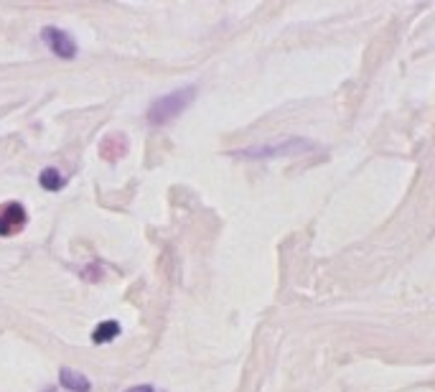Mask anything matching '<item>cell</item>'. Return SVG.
I'll return each mask as SVG.
<instances>
[{
    "instance_id": "277c9868",
    "label": "cell",
    "mask_w": 435,
    "mask_h": 392,
    "mask_svg": "<svg viewBox=\"0 0 435 392\" xmlns=\"http://www.w3.org/2000/svg\"><path fill=\"white\" fill-rule=\"evenodd\" d=\"M29 224V212L21 201H3L0 204V237H13Z\"/></svg>"
},
{
    "instance_id": "9c48e42d",
    "label": "cell",
    "mask_w": 435,
    "mask_h": 392,
    "mask_svg": "<svg viewBox=\"0 0 435 392\" xmlns=\"http://www.w3.org/2000/svg\"><path fill=\"white\" fill-rule=\"evenodd\" d=\"M44 392H56V390H54V387H52V390H44Z\"/></svg>"
},
{
    "instance_id": "5b68a950",
    "label": "cell",
    "mask_w": 435,
    "mask_h": 392,
    "mask_svg": "<svg viewBox=\"0 0 435 392\" xmlns=\"http://www.w3.org/2000/svg\"><path fill=\"white\" fill-rule=\"evenodd\" d=\"M59 385L69 392H92V382L72 367H61L59 370Z\"/></svg>"
},
{
    "instance_id": "6da1fadb",
    "label": "cell",
    "mask_w": 435,
    "mask_h": 392,
    "mask_svg": "<svg viewBox=\"0 0 435 392\" xmlns=\"http://www.w3.org/2000/svg\"><path fill=\"white\" fill-rule=\"evenodd\" d=\"M196 95H199V87H196V84L181 87V89H176V92H168V95H161L158 100L150 102V107H148V123H150V125H166L171 120L181 118V115L191 107Z\"/></svg>"
},
{
    "instance_id": "8992f818",
    "label": "cell",
    "mask_w": 435,
    "mask_h": 392,
    "mask_svg": "<svg viewBox=\"0 0 435 392\" xmlns=\"http://www.w3.org/2000/svg\"><path fill=\"white\" fill-rule=\"evenodd\" d=\"M38 184H41V189H46V191H61L64 184H67V176H64L56 166H49V168H44L38 173Z\"/></svg>"
},
{
    "instance_id": "3957f363",
    "label": "cell",
    "mask_w": 435,
    "mask_h": 392,
    "mask_svg": "<svg viewBox=\"0 0 435 392\" xmlns=\"http://www.w3.org/2000/svg\"><path fill=\"white\" fill-rule=\"evenodd\" d=\"M41 38H44V44L49 46V52L54 56H59L64 61H72L79 49H77V41H74L72 33H67L64 29H56V26H44L41 29Z\"/></svg>"
},
{
    "instance_id": "7a4b0ae2",
    "label": "cell",
    "mask_w": 435,
    "mask_h": 392,
    "mask_svg": "<svg viewBox=\"0 0 435 392\" xmlns=\"http://www.w3.org/2000/svg\"><path fill=\"white\" fill-rule=\"evenodd\" d=\"M310 150H316V143L308 141V138H283V141H275V143H260V146H250V148L235 150L232 156L262 161V158L303 156V153H310Z\"/></svg>"
},
{
    "instance_id": "52a82bcc",
    "label": "cell",
    "mask_w": 435,
    "mask_h": 392,
    "mask_svg": "<svg viewBox=\"0 0 435 392\" xmlns=\"http://www.w3.org/2000/svg\"><path fill=\"white\" fill-rule=\"evenodd\" d=\"M120 324L118 321H100V324L95 326V331H92V341L95 344H110V341H115L120 336Z\"/></svg>"
},
{
    "instance_id": "ba28073f",
    "label": "cell",
    "mask_w": 435,
    "mask_h": 392,
    "mask_svg": "<svg viewBox=\"0 0 435 392\" xmlns=\"http://www.w3.org/2000/svg\"><path fill=\"white\" fill-rule=\"evenodd\" d=\"M125 392H155V387L153 385H135V387H130V390H125Z\"/></svg>"
}]
</instances>
